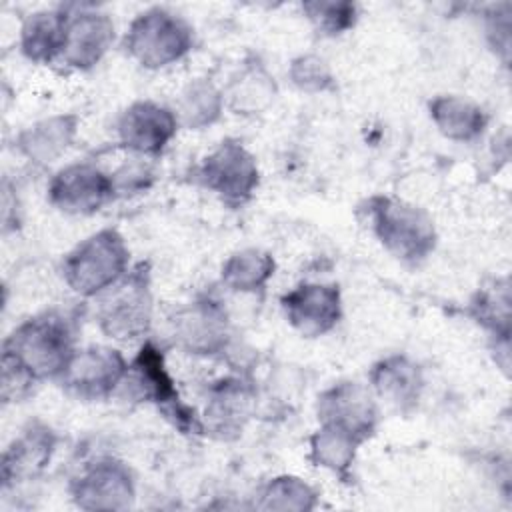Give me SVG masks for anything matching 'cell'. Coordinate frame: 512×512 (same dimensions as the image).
Returning a JSON list of instances; mask_svg holds the SVG:
<instances>
[{
  "label": "cell",
  "mask_w": 512,
  "mask_h": 512,
  "mask_svg": "<svg viewBox=\"0 0 512 512\" xmlns=\"http://www.w3.org/2000/svg\"><path fill=\"white\" fill-rule=\"evenodd\" d=\"M280 302L290 326L306 338L324 336L342 316V298L336 284L304 282L286 292Z\"/></svg>",
  "instance_id": "cell-10"
},
{
  "label": "cell",
  "mask_w": 512,
  "mask_h": 512,
  "mask_svg": "<svg viewBox=\"0 0 512 512\" xmlns=\"http://www.w3.org/2000/svg\"><path fill=\"white\" fill-rule=\"evenodd\" d=\"M248 390L240 380H224L212 390V398L206 410L216 430H230L240 426V418L248 412Z\"/></svg>",
  "instance_id": "cell-26"
},
{
  "label": "cell",
  "mask_w": 512,
  "mask_h": 512,
  "mask_svg": "<svg viewBox=\"0 0 512 512\" xmlns=\"http://www.w3.org/2000/svg\"><path fill=\"white\" fill-rule=\"evenodd\" d=\"M366 216L380 244L406 264H420L436 246L432 218L418 206L390 196H372Z\"/></svg>",
  "instance_id": "cell-2"
},
{
  "label": "cell",
  "mask_w": 512,
  "mask_h": 512,
  "mask_svg": "<svg viewBox=\"0 0 512 512\" xmlns=\"http://www.w3.org/2000/svg\"><path fill=\"white\" fill-rule=\"evenodd\" d=\"M362 444L364 440L344 428L320 424V428L310 438V458L316 466L328 468L334 474L344 476L354 462L356 450Z\"/></svg>",
  "instance_id": "cell-23"
},
{
  "label": "cell",
  "mask_w": 512,
  "mask_h": 512,
  "mask_svg": "<svg viewBox=\"0 0 512 512\" xmlns=\"http://www.w3.org/2000/svg\"><path fill=\"white\" fill-rule=\"evenodd\" d=\"M72 498L82 510H126L134 502L132 474L114 458L98 460L74 480Z\"/></svg>",
  "instance_id": "cell-12"
},
{
  "label": "cell",
  "mask_w": 512,
  "mask_h": 512,
  "mask_svg": "<svg viewBox=\"0 0 512 512\" xmlns=\"http://www.w3.org/2000/svg\"><path fill=\"white\" fill-rule=\"evenodd\" d=\"M172 334L190 354H216L228 340L226 312L212 300L194 302L174 316Z\"/></svg>",
  "instance_id": "cell-15"
},
{
  "label": "cell",
  "mask_w": 512,
  "mask_h": 512,
  "mask_svg": "<svg viewBox=\"0 0 512 512\" xmlns=\"http://www.w3.org/2000/svg\"><path fill=\"white\" fill-rule=\"evenodd\" d=\"M150 180H152L150 168L146 164H140V162L126 164L124 168H120L112 176L116 194H128V192L142 190V188H146L150 184Z\"/></svg>",
  "instance_id": "cell-31"
},
{
  "label": "cell",
  "mask_w": 512,
  "mask_h": 512,
  "mask_svg": "<svg viewBox=\"0 0 512 512\" xmlns=\"http://www.w3.org/2000/svg\"><path fill=\"white\" fill-rule=\"evenodd\" d=\"M126 372L128 364L118 350L88 346L74 352L60 378L70 394L82 400H102L124 382Z\"/></svg>",
  "instance_id": "cell-8"
},
{
  "label": "cell",
  "mask_w": 512,
  "mask_h": 512,
  "mask_svg": "<svg viewBox=\"0 0 512 512\" xmlns=\"http://www.w3.org/2000/svg\"><path fill=\"white\" fill-rule=\"evenodd\" d=\"M152 296L148 270L140 264L128 276L124 274L98 306V324L102 332L114 340H138L150 330Z\"/></svg>",
  "instance_id": "cell-5"
},
{
  "label": "cell",
  "mask_w": 512,
  "mask_h": 512,
  "mask_svg": "<svg viewBox=\"0 0 512 512\" xmlns=\"http://www.w3.org/2000/svg\"><path fill=\"white\" fill-rule=\"evenodd\" d=\"M428 108L436 128L446 138L456 142H470L478 138L488 124L486 112L478 104L462 96H454V94L436 96Z\"/></svg>",
  "instance_id": "cell-21"
},
{
  "label": "cell",
  "mask_w": 512,
  "mask_h": 512,
  "mask_svg": "<svg viewBox=\"0 0 512 512\" xmlns=\"http://www.w3.org/2000/svg\"><path fill=\"white\" fill-rule=\"evenodd\" d=\"M114 196L112 176L86 162L58 170L48 186L50 202L66 214H94Z\"/></svg>",
  "instance_id": "cell-9"
},
{
  "label": "cell",
  "mask_w": 512,
  "mask_h": 512,
  "mask_svg": "<svg viewBox=\"0 0 512 512\" xmlns=\"http://www.w3.org/2000/svg\"><path fill=\"white\" fill-rule=\"evenodd\" d=\"M318 420L320 424L344 428L366 442L376 430L378 408L364 386L340 382L320 394Z\"/></svg>",
  "instance_id": "cell-13"
},
{
  "label": "cell",
  "mask_w": 512,
  "mask_h": 512,
  "mask_svg": "<svg viewBox=\"0 0 512 512\" xmlns=\"http://www.w3.org/2000/svg\"><path fill=\"white\" fill-rule=\"evenodd\" d=\"M274 258L258 248L234 252L222 266V282L236 292L262 290L274 274Z\"/></svg>",
  "instance_id": "cell-24"
},
{
  "label": "cell",
  "mask_w": 512,
  "mask_h": 512,
  "mask_svg": "<svg viewBox=\"0 0 512 512\" xmlns=\"http://www.w3.org/2000/svg\"><path fill=\"white\" fill-rule=\"evenodd\" d=\"M302 10L312 26L324 36H338L356 24L358 8L344 0H314L304 2Z\"/></svg>",
  "instance_id": "cell-28"
},
{
  "label": "cell",
  "mask_w": 512,
  "mask_h": 512,
  "mask_svg": "<svg viewBox=\"0 0 512 512\" xmlns=\"http://www.w3.org/2000/svg\"><path fill=\"white\" fill-rule=\"evenodd\" d=\"M68 12L64 8L38 10L22 22L20 50L22 54L38 64L60 60L66 42Z\"/></svg>",
  "instance_id": "cell-19"
},
{
  "label": "cell",
  "mask_w": 512,
  "mask_h": 512,
  "mask_svg": "<svg viewBox=\"0 0 512 512\" xmlns=\"http://www.w3.org/2000/svg\"><path fill=\"white\" fill-rule=\"evenodd\" d=\"M370 382L382 400L402 412L416 406L424 386L422 368L402 354L376 362L370 370Z\"/></svg>",
  "instance_id": "cell-17"
},
{
  "label": "cell",
  "mask_w": 512,
  "mask_h": 512,
  "mask_svg": "<svg viewBox=\"0 0 512 512\" xmlns=\"http://www.w3.org/2000/svg\"><path fill=\"white\" fill-rule=\"evenodd\" d=\"M114 42V22L108 14L80 10L68 14L66 42L60 62L74 70H90Z\"/></svg>",
  "instance_id": "cell-14"
},
{
  "label": "cell",
  "mask_w": 512,
  "mask_h": 512,
  "mask_svg": "<svg viewBox=\"0 0 512 512\" xmlns=\"http://www.w3.org/2000/svg\"><path fill=\"white\" fill-rule=\"evenodd\" d=\"M470 312L496 340H510V290L506 280L478 292L470 304Z\"/></svg>",
  "instance_id": "cell-25"
},
{
  "label": "cell",
  "mask_w": 512,
  "mask_h": 512,
  "mask_svg": "<svg viewBox=\"0 0 512 512\" xmlns=\"http://www.w3.org/2000/svg\"><path fill=\"white\" fill-rule=\"evenodd\" d=\"M224 106V94L210 80L198 78L180 92L174 114L180 126L202 130L220 118Z\"/></svg>",
  "instance_id": "cell-22"
},
{
  "label": "cell",
  "mask_w": 512,
  "mask_h": 512,
  "mask_svg": "<svg viewBox=\"0 0 512 512\" xmlns=\"http://www.w3.org/2000/svg\"><path fill=\"white\" fill-rule=\"evenodd\" d=\"M72 322L56 312L24 320L4 340L2 360L22 368L36 382L60 378L74 356Z\"/></svg>",
  "instance_id": "cell-1"
},
{
  "label": "cell",
  "mask_w": 512,
  "mask_h": 512,
  "mask_svg": "<svg viewBox=\"0 0 512 512\" xmlns=\"http://www.w3.org/2000/svg\"><path fill=\"white\" fill-rule=\"evenodd\" d=\"M192 44V26L180 14L166 8H150L138 14L126 32L128 54L150 70L184 58L192 50Z\"/></svg>",
  "instance_id": "cell-4"
},
{
  "label": "cell",
  "mask_w": 512,
  "mask_h": 512,
  "mask_svg": "<svg viewBox=\"0 0 512 512\" xmlns=\"http://www.w3.org/2000/svg\"><path fill=\"white\" fill-rule=\"evenodd\" d=\"M196 180L232 208L244 206L260 182L256 158L238 142H220L198 166Z\"/></svg>",
  "instance_id": "cell-6"
},
{
  "label": "cell",
  "mask_w": 512,
  "mask_h": 512,
  "mask_svg": "<svg viewBox=\"0 0 512 512\" xmlns=\"http://www.w3.org/2000/svg\"><path fill=\"white\" fill-rule=\"evenodd\" d=\"M78 130V116L56 114L34 122L18 134L16 146L34 164H50L72 144Z\"/></svg>",
  "instance_id": "cell-18"
},
{
  "label": "cell",
  "mask_w": 512,
  "mask_h": 512,
  "mask_svg": "<svg viewBox=\"0 0 512 512\" xmlns=\"http://www.w3.org/2000/svg\"><path fill=\"white\" fill-rule=\"evenodd\" d=\"M178 118L152 100L132 102L116 122L120 144L140 156H158L178 130Z\"/></svg>",
  "instance_id": "cell-11"
},
{
  "label": "cell",
  "mask_w": 512,
  "mask_h": 512,
  "mask_svg": "<svg viewBox=\"0 0 512 512\" xmlns=\"http://www.w3.org/2000/svg\"><path fill=\"white\" fill-rule=\"evenodd\" d=\"M288 76L292 84L308 94H318L334 88V76L324 58L316 54H302L292 60Z\"/></svg>",
  "instance_id": "cell-29"
},
{
  "label": "cell",
  "mask_w": 512,
  "mask_h": 512,
  "mask_svg": "<svg viewBox=\"0 0 512 512\" xmlns=\"http://www.w3.org/2000/svg\"><path fill=\"white\" fill-rule=\"evenodd\" d=\"M274 76L256 58L244 62L230 78L224 94V104L236 114H260L276 98Z\"/></svg>",
  "instance_id": "cell-20"
},
{
  "label": "cell",
  "mask_w": 512,
  "mask_h": 512,
  "mask_svg": "<svg viewBox=\"0 0 512 512\" xmlns=\"http://www.w3.org/2000/svg\"><path fill=\"white\" fill-rule=\"evenodd\" d=\"M128 246L118 230L104 228L80 242L62 264L66 284L80 296L112 288L128 268Z\"/></svg>",
  "instance_id": "cell-3"
},
{
  "label": "cell",
  "mask_w": 512,
  "mask_h": 512,
  "mask_svg": "<svg viewBox=\"0 0 512 512\" xmlns=\"http://www.w3.org/2000/svg\"><path fill=\"white\" fill-rule=\"evenodd\" d=\"M488 38L494 50L502 52V60L508 62L510 54V4L494 6L486 18Z\"/></svg>",
  "instance_id": "cell-30"
},
{
  "label": "cell",
  "mask_w": 512,
  "mask_h": 512,
  "mask_svg": "<svg viewBox=\"0 0 512 512\" xmlns=\"http://www.w3.org/2000/svg\"><path fill=\"white\" fill-rule=\"evenodd\" d=\"M56 434L44 424H30L2 456V482L4 486L36 478L50 462L56 450Z\"/></svg>",
  "instance_id": "cell-16"
},
{
  "label": "cell",
  "mask_w": 512,
  "mask_h": 512,
  "mask_svg": "<svg viewBox=\"0 0 512 512\" xmlns=\"http://www.w3.org/2000/svg\"><path fill=\"white\" fill-rule=\"evenodd\" d=\"M262 510H310L316 506V492L296 476H278L262 490Z\"/></svg>",
  "instance_id": "cell-27"
},
{
  "label": "cell",
  "mask_w": 512,
  "mask_h": 512,
  "mask_svg": "<svg viewBox=\"0 0 512 512\" xmlns=\"http://www.w3.org/2000/svg\"><path fill=\"white\" fill-rule=\"evenodd\" d=\"M124 378H128V384H132L138 398L158 404L166 412V416L174 418V424L180 430H184V432H188V430L200 432L202 430V426H200L198 418L192 414V410L180 402L174 380L170 378V374L164 366V356L154 344L146 342L140 348L138 356L128 366V372Z\"/></svg>",
  "instance_id": "cell-7"
}]
</instances>
